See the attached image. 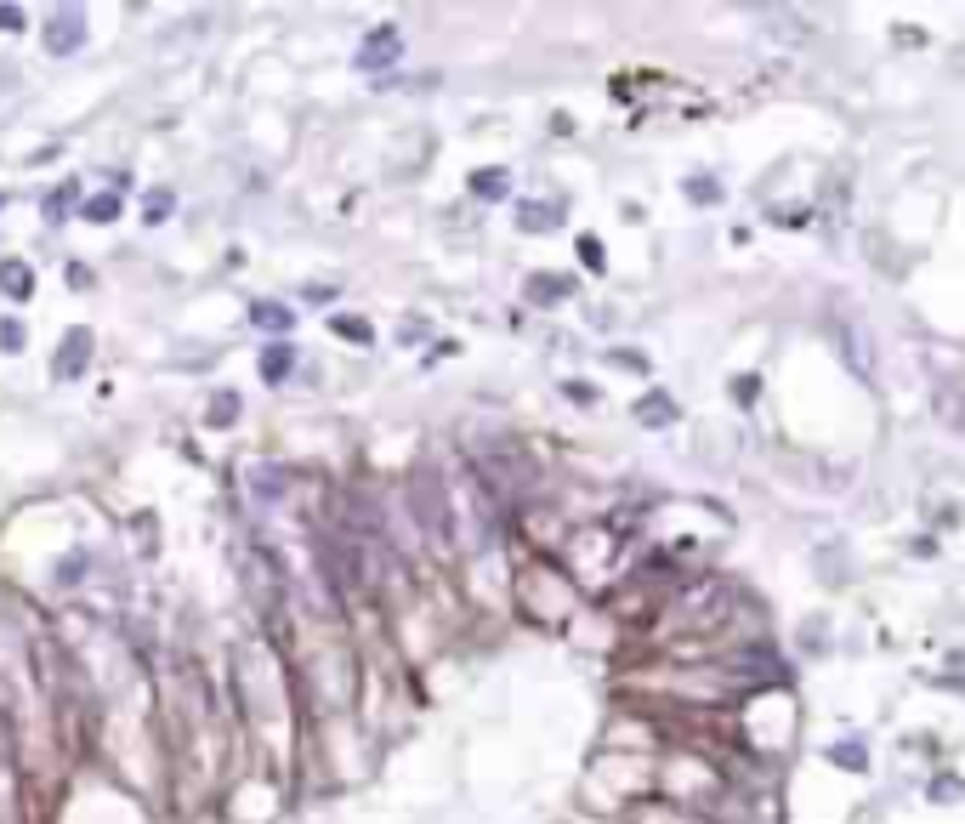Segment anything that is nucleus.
Masks as SVG:
<instances>
[{"label":"nucleus","instance_id":"nucleus-7","mask_svg":"<svg viewBox=\"0 0 965 824\" xmlns=\"http://www.w3.org/2000/svg\"><path fill=\"white\" fill-rule=\"evenodd\" d=\"M563 222V205H545V199H528L523 210H517V228L523 234H545V228H556Z\"/></svg>","mask_w":965,"mask_h":824},{"label":"nucleus","instance_id":"nucleus-6","mask_svg":"<svg viewBox=\"0 0 965 824\" xmlns=\"http://www.w3.org/2000/svg\"><path fill=\"white\" fill-rule=\"evenodd\" d=\"M636 421H642V427H671V421H676V398H671V393L636 398Z\"/></svg>","mask_w":965,"mask_h":824},{"label":"nucleus","instance_id":"nucleus-16","mask_svg":"<svg viewBox=\"0 0 965 824\" xmlns=\"http://www.w3.org/2000/svg\"><path fill=\"white\" fill-rule=\"evenodd\" d=\"M85 217H92V222H114L120 217V199L114 194H97L92 205H85Z\"/></svg>","mask_w":965,"mask_h":824},{"label":"nucleus","instance_id":"nucleus-20","mask_svg":"<svg viewBox=\"0 0 965 824\" xmlns=\"http://www.w3.org/2000/svg\"><path fill=\"white\" fill-rule=\"evenodd\" d=\"M756 393H761L756 375H738V382H733V398H738V404H756Z\"/></svg>","mask_w":965,"mask_h":824},{"label":"nucleus","instance_id":"nucleus-8","mask_svg":"<svg viewBox=\"0 0 965 824\" xmlns=\"http://www.w3.org/2000/svg\"><path fill=\"white\" fill-rule=\"evenodd\" d=\"M563 296H568L563 273H534V279H528V302L534 307H551V302H563Z\"/></svg>","mask_w":965,"mask_h":824},{"label":"nucleus","instance_id":"nucleus-19","mask_svg":"<svg viewBox=\"0 0 965 824\" xmlns=\"http://www.w3.org/2000/svg\"><path fill=\"white\" fill-rule=\"evenodd\" d=\"M233 415H239V398H233V393H222L217 404H210V421H217V427H222V421H233Z\"/></svg>","mask_w":965,"mask_h":824},{"label":"nucleus","instance_id":"nucleus-9","mask_svg":"<svg viewBox=\"0 0 965 824\" xmlns=\"http://www.w3.org/2000/svg\"><path fill=\"white\" fill-rule=\"evenodd\" d=\"M636 824H704V819L671 808V801H653V808H636Z\"/></svg>","mask_w":965,"mask_h":824},{"label":"nucleus","instance_id":"nucleus-11","mask_svg":"<svg viewBox=\"0 0 965 824\" xmlns=\"http://www.w3.org/2000/svg\"><path fill=\"white\" fill-rule=\"evenodd\" d=\"M290 364H295V353H290V347H267V353H262V375H267V382H285Z\"/></svg>","mask_w":965,"mask_h":824},{"label":"nucleus","instance_id":"nucleus-23","mask_svg":"<svg viewBox=\"0 0 965 824\" xmlns=\"http://www.w3.org/2000/svg\"><path fill=\"white\" fill-rule=\"evenodd\" d=\"M148 217H154V222L170 217V194H165V188H159V194H148Z\"/></svg>","mask_w":965,"mask_h":824},{"label":"nucleus","instance_id":"nucleus-21","mask_svg":"<svg viewBox=\"0 0 965 824\" xmlns=\"http://www.w3.org/2000/svg\"><path fill=\"white\" fill-rule=\"evenodd\" d=\"M335 330L352 335V342H370V325H363V319H335Z\"/></svg>","mask_w":965,"mask_h":824},{"label":"nucleus","instance_id":"nucleus-24","mask_svg":"<svg viewBox=\"0 0 965 824\" xmlns=\"http://www.w3.org/2000/svg\"><path fill=\"white\" fill-rule=\"evenodd\" d=\"M17 24H24V12H17V6H0V29H17Z\"/></svg>","mask_w":965,"mask_h":824},{"label":"nucleus","instance_id":"nucleus-14","mask_svg":"<svg viewBox=\"0 0 965 824\" xmlns=\"http://www.w3.org/2000/svg\"><path fill=\"white\" fill-rule=\"evenodd\" d=\"M471 194L500 199V194H506V171H478V177H471Z\"/></svg>","mask_w":965,"mask_h":824},{"label":"nucleus","instance_id":"nucleus-22","mask_svg":"<svg viewBox=\"0 0 965 824\" xmlns=\"http://www.w3.org/2000/svg\"><path fill=\"white\" fill-rule=\"evenodd\" d=\"M0 347H6V353L24 347V325H0Z\"/></svg>","mask_w":965,"mask_h":824},{"label":"nucleus","instance_id":"nucleus-3","mask_svg":"<svg viewBox=\"0 0 965 824\" xmlns=\"http://www.w3.org/2000/svg\"><path fill=\"white\" fill-rule=\"evenodd\" d=\"M398 52H403V40H398V29L392 24H381L370 40L358 46V69H392L398 63Z\"/></svg>","mask_w":965,"mask_h":824},{"label":"nucleus","instance_id":"nucleus-10","mask_svg":"<svg viewBox=\"0 0 965 824\" xmlns=\"http://www.w3.org/2000/svg\"><path fill=\"white\" fill-rule=\"evenodd\" d=\"M829 762H835V768H852V773H864V768H869V751L857 745V739H841V745H829Z\"/></svg>","mask_w":965,"mask_h":824},{"label":"nucleus","instance_id":"nucleus-2","mask_svg":"<svg viewBox=\"0 0 965 824\" xmlns=\"http://www.w3.org/2000/svg\"><path fill=\"white\" fill-rule=\"evenodd\" d=\"M931 415H937L942 432L965 438V382H937L931 387Z\"/></svg>","mask_w":965,"mask_h":824},{"label":"nucleus","instance_id":"nucleus-5","mask_svg":"<svg viewBox=\"0 0 965 824\" xmlns=\"http://www.w3.org/2000/svg\"><path fill=\"white\" fill-rule=\"evenodd\" d=\"M85 353H92V335H85V330H69V335H63V353L52 358V375H63V382H69V375H80Z\"/></svg>","mask_w":965,"mask_h":824},{"label":"nucleus","instance_id":"nucleus-17","mask_svg":"<svg viewBox=\"0 0 965 824\" xmlns=\"http://www.w3.org/2000/svg\"><path fill=\"white\" fill-rule=\"evenodd\" d=\"M256 325H273V330H290V307H273V302H262V307H256Z\"/></svg>","mask_w":965,"mask_h":824},{"label":"nucleus","instance_id":"nucleus-13","mask_svg":"<svg viewBox=\"0 0 965 824\" xmlns=\"http://www.w3.org/2000/svg\"><path fill=\"white\" fill-rule=\"evenodd\" d=\"M0 285H6V290L17 296V302H24L34 279H29V267H24V262H6V267H0Z\"/></svg>","mask_w":965,"mask_h":824},{"label":"nucleus","instance_id":"nucleus-18","mask_svg":"<svg viewBox=\"0 0 965 824\" xmlns=\"http://www.w3.org/2000/svg\"><path fill=\"white\" fill-rule=\"evenodd\" d=\"M579 262H585V267H596V273H603V239H591V234H585V239H579Z\"/></svg>","mask_w":965,"mask_h":824},{"label":"nucleus","instance_id":"nucleus-12","mask_svg":"<svg viewBox=\"0 0 965 824\" xmlns=\"http://www.w3.org/2000/svg\"><path fill=\"white\" fill-rule=\"evenodd\" d=\"M960 790H965V779H960V773H931V785H926L931 801H960Z\"/></svg>","mask_w":965,"mask_h":824},{"label":"nucleus","instance_id":"nucleus-4","mask_svg":"<svg viewBox=\"0 0 965 824\" xmlns=\"http://www.w3.org/2000/svg\"><path fill=\"white\" fill-rule=\"evenodd\" d=\"M80 40H85V17H80V12H57L52 24H46V52H52V57H69Z\"/></svg>","mask_w":965,"mask_h":824},{"label":"nucleus","instance_id":"nucleus-15","mask_svg":"<svg viewBox=\"0 0 965 824\" xmlns=\"http://www.w3.org/2000/svg\"><path fill=\"white\" fill-rule=\"evenodd\" d=\"M688 199L716 205V199H721V182H716V177H688Z\"/></svg>","mask_w":965,"mask_h":824},{"label":"nucleus","instance_id":"nucleus-1","mask_svg":"<svg viewBox=\"0 0 965 824\" xmlns=\"http://www.w3.org/2000/svg\"><path fill=\"white\" fill-rule=\"evenodd\" d=\"M835 347H841L846 370L857 382L874 387V375H881V347H874V330L857 319V313H835Z\"/></svg>","mask_w":965,"mask_h":824}]
</instances>
